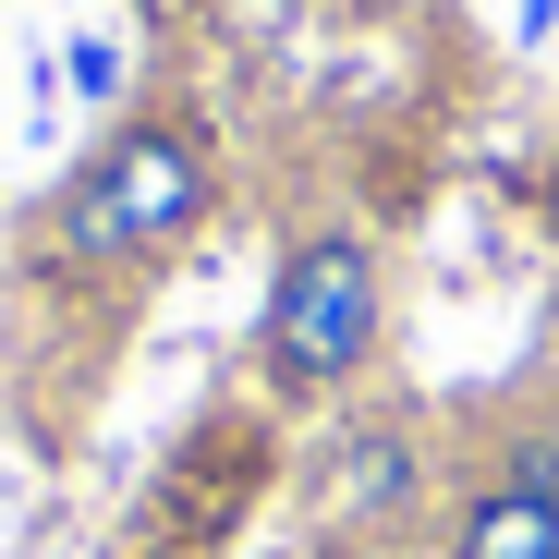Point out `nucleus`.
I'll list each match as a JSON object with an SVG mask.
<instances>
[{"instance_id":"obj_1","label":"nucleus","mask_w":559,"mask_h":559,"mask_svg":"<svg viewBox=\"0 0 559 559\" xmlns=\"http://www.w3.org/2000/svg\"><path fill=\"white\" fill-rule=\"evenodd\" d=\"M207 219H219V134H207V110L158 98V110H122L73 158V182L25 231V267L49 293H134L146 267L195 255Z\"/></svg>"},{"instance_id":"obj_2","label":"nucleus","mask_w":559,"mask_h":559,"mask_svg":"<svg viewBox=\"0 0 559 559\" xmlns=\"http://www.w3.org/2000/svg\"><path fill=\"white\" fill-rule=\"evenodd\" d=\"M390 353V243L365 219H305L267 255V305H255V390L280 414H329L378 378Z\"/></svg>"},{"instance_id":"obj_3","label":"nucleus","mask_w":559,"mask_h":559,"mask_svg":"<svg viewBox=\"0 0 559 559\" xmlns=\"http://www.w3.org/2000/svg\"><path fill=\"white\" fill-rule=\"evenodd\" d=\"M438 559H559V390L499 414L450 475Z\"/></svg>"},{"instance_id":"obj_4","label":"nucleus","mask_w":559,"mask_h":559,"mask_svg":"<svg viewBox=\"0 0 559 559\" xmlns=\"http://www.w3.org/2000/svg\"><path fill=\"white\" fill-rule=\"evenodd\" d=\"M450 511V475H438V438L414 414H365L353 450H341V523L353 535H414Z\"/></svg>"},{"instance_id":"obj_5","label":"nucleus","mask_w":559,"mask_h":559,"mask_svg":"<svg viewBox=\"0 0 559 559\" xmlns=\"http://www.w3.org/2000/svg\"><path fill=\"white\" fill-rule=\"evenodd\" d=\"M317 13H378V0H317Z\"/></svg>"}]
</instances>
